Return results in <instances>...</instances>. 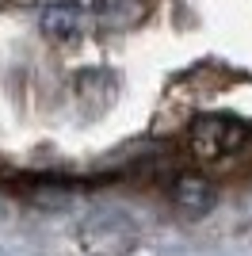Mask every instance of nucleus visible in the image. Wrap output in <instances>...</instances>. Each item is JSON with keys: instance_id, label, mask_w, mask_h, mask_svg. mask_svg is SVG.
Masks as SVG:
<instances>
[{"instance_id": "obj_1", "label": "nucleus", "mask_w": 252, "mask_h": 256, "mask_svg": "<svg viewBox=\"0 0 252 256\" xmlns=\"http://www.w3.org/2000/svg\"><path fill=\"white\" fill-rule=\"evenodd\" d=\"M244 138H248V126L237 122V118H226V115H206L191 126V153L199 160H218L226 153L241 150Z\"/></svg>"}, {"instance_id": "obj_2", "label": "nucleus", "mask_w": 252, "mask_h": 256, "mask_svg": "<svg viewBox=\"0 0 252 256\" xmlns=\"http://www.w3.org/2000/svg\"><path fill=\"white\" fill-rule=\"evenodd\" d=\"M80 27H84L80 4H54V8H46V16H42V31L50 34V38H58V42L76 38Z\"/></svg>"}, {"instance_id": "obj_3", "label": "nucleus", "mask_w": 252, "mask_h": 256, "mask_svg": "<svg viewBox=\"0 0 252 256\" xmlns=\"http://www.w3.org/2000/svg\"><path fill=\"white\" fill-rule=\"evenodd\" d=\"M172 199H176V206H184L188 214H202L210 203H214V192H210L202 180H195V176H184V180L176 184Z\"/></svg>"}]
</instances>
